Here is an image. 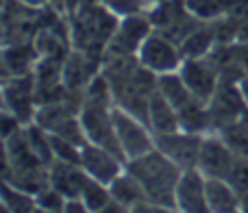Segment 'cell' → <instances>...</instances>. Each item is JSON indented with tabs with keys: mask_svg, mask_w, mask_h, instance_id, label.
<instances>
[{
	"mask_svg": "<svg viewBox=\"0 0 248 213\" xmlns=\"http://www.w3.org/2000/svg\"><path fill=\"white\" fill-rule=\"evenodd\" d=\"M103 74L111 87L113 105L148 124V106L157 91V74L150 72L137 55L107 57L103 61Z\"/></svg>",
	"mask_w": 248,
	"mask_h": 213,
	"instance_id": "obj_1",
	"label": "cell"
},
{
	"mask_svg": "<svg viewBox=\"0 0 248 213\" xmlns=\"http://www.w3.org/2000/svg\"><path fill=\"white\" fill-rule=\"evenodd\" d=\"M68 20L72 48L103 61L105 50L120 24V15H116L103 2H83Z\"/></svg>",
	"mask_w": 248,
	"mask_h": 213,
	"instance_id": "obj_2",
	"label": "cell"
},
{
	"mask_svg": "<svg viewBox=\"0 0 248 213\" xmlns=\"http://www.w3.org/2000/svg\"><path fill=\"white\" fill-rule=\"evenodd\" d=\"M126 167L144 187L146 196L163 209H176V185L181 181V170L168 154L159 148L126 161Z\"/></svg>",
	"mask_w": 248,
	"mask_h": 213,
	"instance_id": "obj_3",
	"label": "cell"
},
{
	"mask_svg": "<svg viewBox=\"0 0 248 213\" xmlns=\"http://www.w3.org/2000/svg\"><path fill=\"white\" fill-rule=\"evenodd\" d=\"M113 126H116L118 139H120L122 152H124V157H126V161L137 159V157H141V154L157 148L155 133L150 131L148 124L116 105H113Z\"/></svg>",
	"mask_w": 248,
	"mask_h": 213,
	"instance_id": "obj_4",
	"label": "cell"
},
{
	"mask_svg": "<svg viewBox=\"0 0 248 213\" xmlns=\"http://www.w3.org/2000/svg\"><path fill=\"white\" fill-rule=\"evenodd\" d=\"M42 7H33L22 0H4L2 7V42H33L39 30Z\"/></svg>",
	"mask_w": 248,
	"mask_h": 213,
	"instance_id": "obj_5",
	"label": "cell"
},
{
	"mask_svg": "<svg viewBox=\"0 0 248 213\" xmlns=\"http://www.w3.org/2000/svg\"><path fill=\"white\" fill-rule=\"evenodd\" d=\"M153 30L155 26L148 13H133V15L120 17V24L105 50V59L107 57H135Z\"/></svg>",
	"mask_w": 248,
	"mask_h": 213,
	"instance_id": "obj_6",
	"label": "cell"
},
{
	"mask_svg": "<svg viewBox=\"0 0 248 213\" xmlns=\"http://www.w3.org/2000/svg\"><path fill=\"white\" fill-rule=\"evenodd\" d=\"M37 83L35 74H22L2 81V103L4 109L11 111L16 118L22 120V124H31L37 113Z\"/></svg>",
	"mask_w": 248,
	"mask_h": 213,
	"instance_id": "obj_7",
	"label": "cell"
},
{
	"mask_svg": "<svg viewBox=\"0 0 248 213\" xmlns=\"http://www.w3.org/2000/svg\"><path fill=\"white\" fill-rule=\"evenodd\" d=\"M137 59L155 74H166V72H176L183 63V52H181L179 44H174L172 39H168L166 35L153 33L148 35V39L144 42V46L137 52Z\"/></svg>",
	"mask_w": 248,
	"mask_h": 213,
	"instance_id": "obj_8",
	"label": "cell"
},
{
	"mask_svg": "<svg viewBox=\"0 0 248 213\" xmlns=\"http://www.w3.org/2000/svg\"><path fill=\"white\" fill-rule=\"evenodd\" d=\"M207 111H209L211 131L214 133H220L224 126L237 122L246 111V103H244V98H242L240 85L220 81L214 98L207 103Z\"/></svg>",
	"mask_w": 248,
	"mask_h": 213,
	"instance_id": "obj_9",
	"label": "cell"
},
{
	"mask_svg": "<svg viewBox=\"0 0 248 213\" xmlns=\"http://www.w3.org/2000/svg\"><path fill=\"white\" fill-rule=\"evenodd\" d=\"M205 135H196V133L187 131H176L168 133V135H155L157 148L163 154L172 159L181 170H196L198 161H201V148Z\"/></svg>",
	"mask_w": 248,
	"mask_h": 213,
	"instance_id": "obj_10",
	"label": "cell"
},
{
	"mask_svg": "<svg viewBox=\"0 0 248 213\" xmlns=\"http://www.w3.org/2000/svg\"><path fill=\"white\" fill-rule=\"evenodd\" d=\"M179 74L183 76L185 85L194 94V98L201 103H209L214 98L216 90L220 85V74L216 65L209 61V57H196V59H183L179 68Z\"/></svg>",
	"mask_w": 248,
	"mask_h": 213,
	"instance_id": "obj_11",
	"label": "cell"
},
{
	"mask_svg": "<svg viewBox=\"0 0 248 213\" xmlns=\"http://www.w3.org/2000/svg\"><path fill=\"white\" fill-rule=\"evenodd\" d=\"M235 159H237V154L229 148V144L222 139L220 133L205 135L202 148H201L198 170H201L207 179H227L233 163H235Z\"/></svg>",
	"mask_w": 248,
	"mask_h": 213,
	"instance_id": "obj_12",
	"label": "cell"
},
{
	"mask_svg": "<svg viewBox=\"0 0 248 213\" xmlns=\"http://www.w3.org/2000/svg\"><path fill=\"white\" fill-rule=\"evenodd\" d=\"M81 166H83V170L92 176V179L109 185L116 176H120L124 172L126 161L120 159L118 154H113L111 150L87 141V144L83 146V150H81Z\"/></svg>",
	"mask_w": 248,
	"mask_h": 213,
	"instance_id": "obj_13",
	"label": "cell"
},
{
	"mask_svg": "<svg viewBox=\"0 0 248 213\" xmlns=\"http://www.w3.org/2000/svg\"><path fill=\"white\" fill-rule=\"evenodd\" d=\"M176 209L209 211L207 207V176L201 170H185L176 185Z\"/></svg>",
	"mask_w": 248,
	"mask_h": 213,
	"instance_id": "obj_14",
	"label": "cell"
},
{
	"mask_svg": "<svg viewBox=\"0 0 248 213\" xmlns=\"http://www.w3.org/2000/svg\"><path fill=\"white\" fill-rule=\"evenodd\" d=\"M39 61V52L33 42L4 44L2 48V81L11 76L31 74Z\"/></svg>",
	"mask_w": 248,
	"mask_h": 213,
	"instance_id": "obj_15",
	"label": "cell"
},
{
	"mask_svg": "<svg viewBox=\"0 0 248 213\" xmlns=\"http://www.w3.org/2000/svg\"><path fill=\"white\" fill-rule=\"evenodd\" d=\"M85 179H87V172L78 163H68V161H61V159H55L50 163V185L55 189H59L65 198L81 196Z\"/></svg>",
	"mask_w": 248,
	"mask_h": 213,
	"instance_id": "obj_16",
	"label": "cell"
},
{
	"mask_svg": "<svg viewBox=\"0 0 248 213\" xmlns=\"http://www.w3.org/2000/svg\"><path fill=\"white\" fill-rule=\"evenodd\" d=\"M148 126L155 135H168V133H176L181 131V122H179V113L172 106V103L161 94L155 91L150 98L148 106Z\"/></svg>",
	"mask_w": 248,
	"mask_h": 213,
	"instance_id": "obj_17",
	"label": "cell"
},
{
	"mask_svg": "<svg viewBox=\"0 0 248 213\" xmlns=\"http://www.w3.org/2000/svg\"><path fill=\"white\" fill-rule=\"evenodd\" d=\"M218 44V35H216V24L214 20L207 22L202 20L198 29H194L181 44V52L185 59H196V57H207Z\"/></svg>",
	"mask_w": 248,
	"mask_h": 213,
	"instance_id": "obj_18",
	"label": "cell"
},
{
	"mask_svg": "<svg viewBox=\"0 0 248 213\" xmlns=\"http://www.w3.org/2000/svg\"><path fill=\"white\" fill-rule=\"evenodd\" d=\"M207 207L209 211H237L244 209L242 198L227 179H207Z\"/></svg>",
	"mask_w": 248,
	"mask_h": 213,
	"instance_id": "obj_19",
	"label": "cell"
},
{
	"mask_svg": "<svg viewBox=\"0 0 248 213\" xmlns=\"http://www.w3.org/2000/svg\"><path fill=\"white\" fill-rule=\"evenodd\" d=\"M109 192H111V196L116 198L118 202H122V205L131 211L135 209L140 202H144L146 198H148L144 187L140 185V181H137L126 167H124V172L120 176H116V179L109 183Z\"/></svg>",
	"mask_w": 248,
	"mask_h": 213,
	"instance_id": "obj_20",
	"label": "cell"
},
{
	"mask_svg": "<svg viewBox=\"0 0 248 213\" xmlns=\"http://www.w3.org/2000/svg\"><path fill=\"white\" fill-rule=\"evenodd\" d=\"M157 90L170 100L172 106L176 109V113H179V109H183L185 105H189L192 100H196L194 94L189 91V87L185 85V81L179 74V70H176V72L157 74Z\"/></svg>",
	"mask_w": 248,
	"mask_h": 213,
	"instance_id": "obj_21",
	"label": "cell"
},
{
	"mask_svg": "<svg viewBox=\"0 0 248 213\" xmlns=\"http://www.w3.org/2000/svg\"><path fill=\"white\" fill-rule=\"evenodd\" d=\"M2 207L9 213H29V211H37L39 209L37 196L13 187V185L7 183V181L2 183Z\"/></svg>",
	"mask_w": 248,
	"mask_h": 213,
	"instance_id": "obj_22",
	"label": "cell"
},
{
	"mask_svg": "<svg viewBox=\"0 0 248 213\" xmlns=\"http://www.w3.org/2000/svg\"><path fill=\"white\" fill-rule=\"evenodd\" d=\"M81 198L85 200V205L90 211H103L105 207H107V202L111 200V192H109V185L100 183V181L92 179V176L87 174Z\"/></svg>",
	"mask_w": 248,
	"mask_h": 213,
	"instance_id": "obj_23",
	"label": "cell"
},
{
	"mask_svg": "<svg viewBox=\"0 0 248 213\" xmlns=\"http://www.w3.org/2000/svg\"><path fill=\"white\" fill-rule=\"evenodd\" d=\"M233 0H185L187 9L201 20H218L229 11Z\"/></svg>",
	"mask_w": 248,
	"mask_h": 213,
	"instance_id": "obj_24",
	"label": "cell"
},
{
	"mask_svg": "<svg viewBox=\"0 0 248 213\" xmlns=\"http://www.w3.org/2000/svg\"><path fill=\"white\" fill-rule=\"evenodd\" d=\"M100 2L120 17L133 15V13H146L150 9L148 0H100Z\"/></svg>",
	"mask_w": 248,
	"mask_h": 213,
	"instance_id": "obj_25",
	"label": "cell"
},
{
	"mask_svg": "<svg viewBox=\"0 0 248 213\" xmlns=\"http://www.w3.org/2000/svg\"><path fill=\"white\" fill-rule=\"evenodd\" d=\"M65 202H68V198L52 185H48L46 189L37 194V205L42 211H65Z\"/></svg>",
	"mask_w": 248,
	"mask_h": 213,
	"instance_id": "obj_26",
	"label": "cell"
},
{
	"mask_svg": "<svg viewBox=\"0 0 248 213\" xmlns=\"http://www.w3.org/2000/svg\"><path fill=\"white\" fill-rule=\"evenodd\" d=\"M240 91H242V98H244L246 109H248V74L240 81Z\"/></svg>",
	"mask_w": 248,
	"mask_h": 213,
	"instance_id": "obj_27",
	"label": "cell"
},
{
	"mask_svg": "<svg viewBox=\"0 0 248 213\" xmlns=\"http://www.w3.org/2000/svg\"><path fill=\"white\" fill-rule=\"evenodd\" d=\"M22 2H26V4H33V7H46V4H48V0H22Z\"/></svg>",
	"mask_w": 248,
	"mask_h": 213,
	"instance_id": "obj_28",
	"label": "cell"
},
{
	"mask_svg": "<svg viewBox=\"0 0 248 213\" xmlns=\"http://www.w3.org/2000/svg\"><path fill=\"white\" fill-rule=\"evenodd\" d=\"M150 2V7H153V4H157V2H163V0H148Z\"/></svg>",
	"mask_w": 248,
	"mask_h": 213,
	"instance_id": "obj_29",
	"label": "cell"
}]
</instances>
